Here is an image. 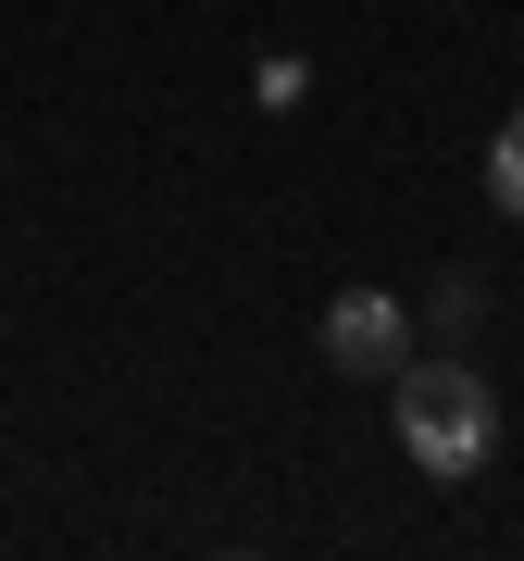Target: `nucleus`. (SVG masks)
<instances>
[{"instance_id":"nucleus-4","label":"nucleus","mask_w":524,"mask_h":561,"mask_svg":"<svg viewBox=\"0 0 524 561\" xmlns=\"http://www.w3.org/2000/svg\"><path fill=\"white\" fill-rule=\"evenodd\" d=\"M475 312H487L475 275H437V287H424V324H437V337H475Z\"/></svg>"},{"instance_id":"nucleus-5","label":"nucleus","mask_w":524,"mask_h":561,"mask_svg":"<svg viewBox=\"0 0 524 561\" xmlns=\"http://www.w3.org/2000/svg\"><path fill=\"white\" fill-rule=\"evenodd\" d=\"M300 88H312V62H287V50H275V62L250 76V101H262V113H300Z\"/></svg>"},{"instance_id":"nucleus-2","label":"nucleus","mask_w":524,"mask_h":561,"mask_svg":"<svg viewBox=\"0 0 524 561\" xmlns=\"http://www.w3.org/2000/svg\"><path fill=\"white\" fill-rule=\"evenodd\" d=\"M324 362H338V375H400L412 362V312L387 300V287H338V300H324Z\"/></svg>"},{"instance_id":"nucleus-3","label":"nucleus","mask_w":524,"mask_h":561,"mask_svg":"<svg viewBox=\"0 0 524 561\" xmlns=\"http://www.w3.org/2000/svg\"><path fill=\"white\" fill-rule=\"evenodd\" d=\"M487 201H500V213L524 225V101L500 113V138H487Z\"/></svg>"},{"instance_id":"nucleus-1","label":"nucleus","mask_w":524,"mask_h":561,"mask_svg":"<svg viewBox=\"0 0 524 561\" xmlns=\"http://www.w3.org/2000/svg\"><path fill=\"white\" fill-rule=\"evenodd\" d=\"M400 449H412V474H437V486H463L487 474V449H500V387L475 375V362H400Z\"/></svg>"}]
</instances>
